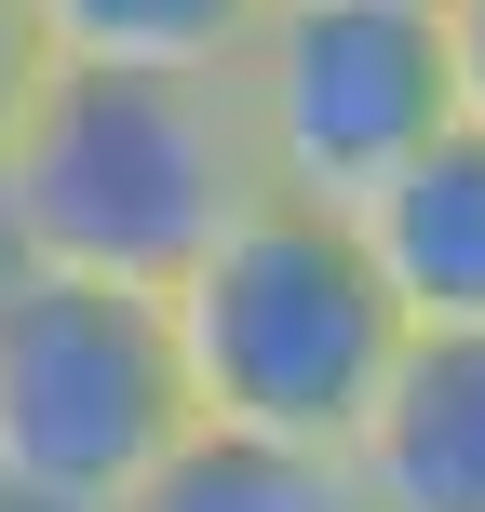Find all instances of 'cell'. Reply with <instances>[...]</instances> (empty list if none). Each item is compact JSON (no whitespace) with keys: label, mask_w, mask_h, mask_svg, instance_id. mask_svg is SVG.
Returning a JSON list of instances; mask_svg holds the SVG:
<instances>
[{"label":"cell","mask_w":485,"mask_h":512,"mask_svg":"<svg viewBox=\"0 0 485 512\" xmlns=\"http://www.w3.org/2000/svg\"><path fill=\"white\" fill-rule=\"evenodd\" d=\"M256 203L243 122L216 81H135V68H41V95L0 135V230L14 270L162 297L230 216Z\"/></svg>","instance_id":"1"},{"label":"cell","mask_w":485,"mask_h":512,"mask_svg":"<svg viewBox=\"0 0 485 512\" xmlns=\"http://www.w3.org/2000/svg\"><path fill=\"white\" fill-rule=\"evenodd\" d=\"M0 283H14V230H0Z\"/></svg>","instance_id":"11"},{"label":"cell","mask_w":485,"mask_h":512,"mask_svg":"<svg viewBox=\"0 0 485 512\" xmlns=\"http://www.w3.org/2000/svg\"><path fill=\"white\" fill-rule=\"evenodd\" d=\"M405 337H485V122H445L378 203L351 216Z\"/></svg>","instance_id":"5"},{"label":"cell","mask_w":485,"mask_h":512,"mask_svg":"<svg viewBox=\"0 0 485 512\" xmlns=\"http://www.w3.org/2000/svg\"><path fill=\"white\" fill-rule=\"evenodd\" d=\"M216 95L243 122L256 203H310V216H364L459 122L432 0H270V27Z\"/></svg>","instance_id":"3"},{"label":"cell","mask_w":485,"mask_h":512,"mask_svg":"<svg viewBox=\"0 0 485 512\" xmlns=\"http://www.w3.org/2000/svg\"><path fill=\"white\" fill-rule=\"evenodd\" d=\"M41 68H54V54H41V14H27V0H0V135H14L27 95H41Z\"/></svg>","instance_id":"10"},{"label":"cell","mask_w":485,"mask_h":512,"mask_svg":"<svg viewBox=\"0 0 485 512\" xmlns=\"http://www.w3.org/2000/svg\"><path fill=\"white\" fill-rule=\"evenodd\" d=\"M54 68H135V81H230L270 0H27Z\"/></svg>","instance_id":"7"},{"label":"cell","mask_w":485,"mask_h":512,"mask_svg":"<svg viewBox=\"0 0 485 512\" xmlns=\"http://www.w3.org/2000/svg\"><path fill=\"white\" fill-rule=\"evenodd\" d=\"M189 432L162 297L68 270L0 283V512H108Z\"/></svg>","instance_id":"4"},{"label":"cell","mask_w":485,"mask_h":512,"mask_svg":"<svg viewBox=\"0 0 485 512\" xmlns=\"http://www.w3.org/2000/svg\"><path fill=\"white\" fill-rule=\"evenodd\" d=\"M108 512H364V499H351V472L310 459V445H256V432H203V418H189Z\"/></svg>","instance_id":"8"},{"label":"cell","mask_w":485,"mask_h":512,"mask_svg":"<svg viewBox=\"0 0 485 512\" xmlns=\"http://www.w3.org/2000/svg\"><path fill=\"white\" fill-rule=\"evenodd\" d=\"M162 351H176V405L203 432L351 459L378 378L405 364V310L378 297L351 216L243 203L230 230L162 283Z\"/></svg>","instance_id":"2"},{"label":"cell","mask_w":485,"mask_h":512,"mask_svg":"<svg viewBox=\"0 0 485 512\" xmlns=\"http://www.w3.org/2000/svg\"><path fill=\"white\" fill-rule=\"evenodd\" d=\"M337 472L364 512H485V337H405Z\"/></svg>","instance_id":"6"},{"label":"cell","mask_w":485,"mask_h":512,"mask_svg":"<svg viewBox=\"0 0 485 512\" xmlns=\"http://www.w3.org/2000/svg\"><path fill=\"white\" fill-rule=\"evenodd\" d=\"M445 27V81H459V122H485V0H432Z\"/></svg>","instance_id":"9"}]
</instances>
